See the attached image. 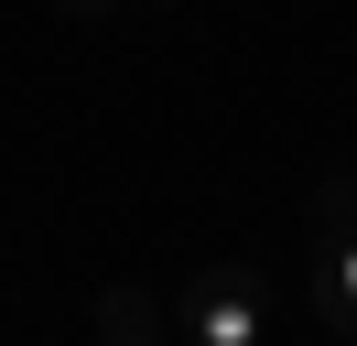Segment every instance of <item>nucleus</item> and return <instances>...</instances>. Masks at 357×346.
Listing matches in <instances>:
<instances>
[{
	"mask_svg": "<svg viewBox=\"0 0 357 346\" xmlns=\"http://www.w3.org/2000/svg\"><path fill=\"white\" fill-rule=\"evenodd\" d=\"M174 336H184V346H271V336H282V292H271V271H249V260L195 271V281L174 292Z\"/></svg>",
	"mask_w": 357,
	"mask_h": 346,
	"instance_id": "nucleus-1",
	"label": "nucleus"
},
{
	"mask_svg": "<svg viewBox=\"0 0 357 346\" xmlns=\"http://www.w3.org/2000/svg\"><path fill=\"white\" fill-rule=\"evenodd\" d=\"M87 324H98L109 346H162V336H174V303L141 292V281H109V292L87 303Z\"/></svg>",
	"mask_w": 357,
	"mask_h": 346,
	"instance_id": "nucleus-2",
	"label": "nucleus"
},
{
	"mask_svg": "<svg viewBox=\"0 0 357 346\" xmlns=\"http://www.w3.org/2000/svg\"><path fill=\"white\" fill-rule=\"evenodd\" d=\"M66 11H76V22H98V11H119V0H66Z\"/></svg>",
	"mask_w": 357,
	"mask_h": 346,
	"instance_id": "nucleus-3",
	"label": "nucleus"
},
{
	"mask_svg": "<svg viewBox=\"0 0 357 346\" xmlns=\"http://www.w3.org/2000/svg\"><path fill=\"white\" fill-rule=\"evenodd\" d=\"M162 11H184V0H162Z\"/></svg>",
	"mask_w": 357,
	"mask_h": 346,
	"instance_id": "nucleus-4",
	"label": "nucleus"
}]
</instances>
